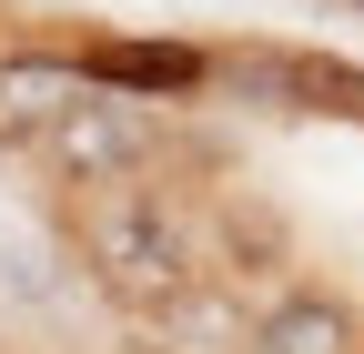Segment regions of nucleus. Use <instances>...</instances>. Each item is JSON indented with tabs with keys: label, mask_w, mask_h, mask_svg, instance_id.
<instances>
[{
	"label": "nucleus",
	"mask_w": 364,
	"mask_h": 354,
	"mask_svg": "<svg viewBox=\"0 0 364 354\" xmlns=\"http://www.w3.org/2000/svg\"><path fill=\"white\" fill-rule=\"evenodd\" d=\"M71 253H81V274L102 284L122 314H162L172 294H193L213 274L203 203H182L172 183H152V172L71 193Z\"/></svg>",
	"instance_id": "f257e3e1"
},
{
	"label": "nucleus",
	"mask_w": 364,
	"mask_h": 354,
	"mask_svg": "<svg viewBox=\"0 0 364 354\" xmlns=\"http://www.w3.org/2000/svg\"><path fill=\"white\" fill-rule=\"evenodd\" d=\"M31 152L51 183L91 193V183H132V172H152L172 152V132H162V102H132V92H81L61 122H41L31 132Z\"/></svg>",
	"instance_id": "f03ea898"
},
{
	"label": "nucleus",
	"mask_w": 364,
	"mask_h": 354,
	"mask_svg": "<svg viewBox=\"0 0 364 354\" xmlns=\"http://www.w3.org/2000/svg\"><path fill=\"white\" fill-rule=\"evenodd\" d=\"M91 92H132V102H193L213 92V51L203 41H142V31H102L81 41Z\"/></svg>",
	"instance_id": "7ed1b4c3"
},
{
	"label": "nucleus",
	"mask_w": 364,
	"mask_h": 354,
	"mask_svg": "<svg viewBox=\"0 0 364 354\" xmlns=\"http://www.w3.org/2000/svg\"><path fill=\"white\" fill-rule=\"evenodd\" d=\"M253 354H364V304L344 284H273L253 314Z\"/></svg>",
	"instance_id": "20e7f679"
},
{
	"label": "nucleus",
	"mask_w": 364,
	"mask_h": 354,
	"mask_svg": "<svg viewBox=\"0 0 364 354\" xmlns=\"http://www.w3.org/2000/svg\"><path fill=\"white\" fill-rule=\"evenodd\" d=\"M132 354H253V314H243V294L233 284H193V294H172L162 314H132Z\"/></svg>",
	"instance_id": "39448f33"
},
{
	"label": "nucleus",
	"mask_w": 364,
	"mask_h": 354,
	"mask_svg": "<svg viewBox=\"0 0 364 354\" xmlns=\"http://www.w3.org/2000/svg\"><path fill=\"white\" fill-rule=\"evenodd\" d=\"M91 92V71H81V41H11L0 51V132H41V122H61L71 102Z\"/></svg>",
	"instance_id": "423d86ee"
},
{
	"label": "nucleus",
	"mask_w": 364,
	"mask_h": 354,
	"mask_svg": "<svg viewBox=\"0 0 364 354\" xmlns=\"http://www.w3.org/2000/svg\"><path fill=\"white\" fill-rule=\"evenodd\" d=\"M203 243H213L223 274H243V284L294 274V223L273 203H253V193H203Z\"/></svg>",
	"instance_id": "0eeeda50"
},
{
	"label": "nucleus",
	"mask_w": 364,
	"mask_h": 354,
	"mask_svg": "<svg viewBox=\"0 0 364 354\" xmlns=\"http://www.w3.org/2000/svg\"><path fill=\"white\" fill-rule=\"evenodd\" d=\"M324 11H364V0H324Z\"/></svg>",
	"instance_id": "6e6552de"
},
{
	"label": "nucleus",
	"mask_w": 364,
	"mask_h": 354,
	"mask_svg": "<svg viewBox=\"0 0 364 354\" xmlns=\"http://www.w3.org/2000/svg\"><path fill=\"white\" fill-rule=\"evenodd\" d=\"M0 142H11V132H0Z\"/></svg>",
	"instance_id": "1a4fd4ad"
}]
</instances>
